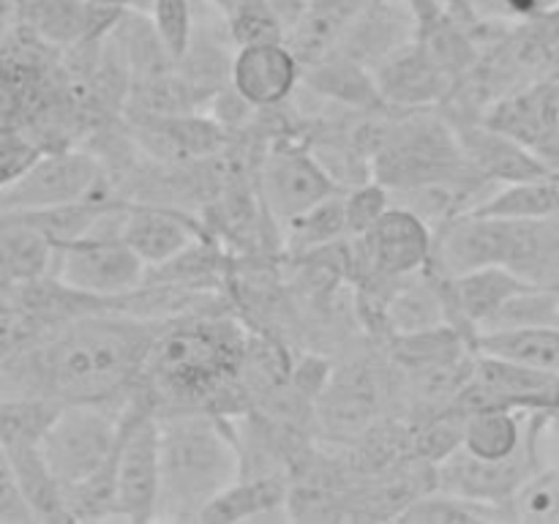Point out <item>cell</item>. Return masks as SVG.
<instances>
[{
    "label": "cell",
    "instance_id": "1",
    "mask_svg": "<svg viewBox=\"0 0 559 524\" xmlns=\"http://www.w3.org/2000/svg\"><path fill=\"white\" fill-rule=\"evenodd\" d=\"M162 325L120 311L66 322L0 358V396L60 407L123 402L140 385Z\"/></svg>",
    "mask_w": 559,
    "mask_h": 524
},
{
    "label": "cell",
    "instance_id": "2",
    "mask_svg": "<svg viewBox=\"0 0 559 524\" xmlns=\"http://www.w3.org/2000/svg\"><path fill=\"white\" fill-rule=\"evenodd\" d=\"M246 338L238 322L213 314H183L164 320L142 385L167 409H205V413L238 415L243 404Z\"/></svg>",
    "mask_w": 559,
    "mask_h": 524
},
{
    "label": "cell",
    "instance_id": "3",
    "mask_svg": "<svg viewBox=\"0 0 559 524\" xmlns=\"http://www.w3.org/2000/svg\"><path fill=\"white\" fill-rule=\"evenodd\" d=\"M162 500L158 519L197 522L202 508L243 475V456L224 415L205 409L158 413Z\"/></svg>",
    "mask_w": 559,
    "mask_h": 524
},
{
    "label": "cell",
    "instance_id": "4",
    "mask_svg": "<svg viewBox=\"0 0 559 524\" xmlns=\"http://www.w3.org/2000/svg\"><path fill=\"white\" fill-rule=\"evenodd\" d=\"M404 115L380 123L371 151V178L388 191L431 183L497 186L480 178L464 156L456 126L429 109H402Z\"/></svg>",
    "mask_w": 559,
    "mask_h": 524
},
{
    "label": "cell",
    "instance_id": "5",
    "mask_svg": "<svg viewBox=\"0 0 559 524\" xmlns=\"http://www.w3.org/2000/svg\"><path fill=\"white\" fill-rule=\"evenodd\" d=\"M435 257V227L402 205L364 235L347 238V271L369 284V295L385 300L404 278L426 271Z\"/></svg>",
    "mask_w": 559,
    "mask_h": 524
},
{
    "label": "cell",
    "instance_id": "6",
    "mask_svg": "<svg viewBox=\"0 0 559 524\" xmlns=\"http://www.w3.org/2000/svg\"><path fill=\"white\" fill-rule=\"evenodd\" d=\"M162 500V456H158V409L147 388L131 391L120 424L115 453V519L151 522Z\"/></svg>",
    "mask_w": 559,
    "mask_h": 524
},
{
    "label": "cell",
    "instance_id": "7",
    "mask_svg": "<svg viewBox=\"0 0 559 524\" xmlns=\"http://www.w3.org/2000/svg\"><path fill=\"white\" fill-rule=\"evenodd\" d=\"M104 213L85 235L60 246L55 276L69 287L82 289L96 298H123L147 282L151 267L120 235V218L126 205Z\"/></svg>",
    "mask_w": 559,
    "mask_h": 524
},
{
    "label": "cell",
    "instance_id": "8",
    "mask_svg": "<svg viewBox=\"0 0 559 524\" xmlns=\"http://www.w3.org/2000/svg\"><path fill=\"white\" fill-rule=\"evenodd\" d=\"M107 186L96 153L80 147L47 151L22 178L0 189V213H25L85 200Z\"/></svg>",
    "mask_w": 559,
    "mask_h": 524
},
{
    "label": "cell",
    "instance_id": "9",
    "mask_svg": "<svg viewBox=\"0 0 559 524\" xmlns=\"http://www.w3.org/2000/svg\"><path fill=\"white\" fill-rule=\"evenodd\" d=\"M344 191L328 175L314 151L293 136H276L260 162V202L276 222L287 224L328 196Z\"/></svg>",
    "mask_w": 559,
    "mask_h": 524
},
{
    "label": "cell",
    "instance_id": "10",
    "mask_svg": "<svg viewBox=\"0 0 559 524\" xmlns=\"http://www.w3.org/2000/svg\"><path fill=\"white\" fill-rule=\"evenodd\" d=\"M540 420V409H538ZM538 420L530 424V440L516 456L489 462L459 448L442 464H437V486L469 500L489 502V505L511 508L513 497L524 484L538 473Z\"/></svg>",
    "mask_w": 559,
    "mask_h": 524
},
{
    "label": "cell",
    "instance_id": "11",
    "mask_svg": "<svg viewBox=\"0 0 559 524\" xmlns=\"http://www.w3.org/2000/svg\"><path fill=\"white\" fill-rule=\"evenodd\" d=\"M129 126L136 145L169 167L218 156L229 145V131L216 118L194 112L164 115L129 109Z\"/></svg>",
    "mask_w": 559,
    "mask_h": 524
},
{
    "label": "cell",
    "instance_id": "12",
    "mask_svg": "<svg viewBox=\"0 0 559 524\" xmlns=\"http://www.w3.org/2000/svg\"><path fill=\"white\" fill-rule=\"evenodd\" d=\"M304 80V63L287 41L238 47L229 69V85L254 109H276L293 98Z\"/></svg>",
    "mask_w": 559,
    "mask_h": 524
},
{
    "label": "cell",
    "instance_id": "13",
    "mask_svg": "<svg viewBox=\"0 0 559 524\" xmlns=\"http://www.w3.org/2000/svg\"><path fill=\"white\" fill-rule=\"evenodd\" d=\"M120 235L147 267H162L202 238H211L202 222L162 202H129L120 218Z\"/></svg>",
    "mask_w": 559,
    "mask_h": 524
},
{
    "label": "cell",
    "instance_id": "14",
    "mask_svg": "<svg viewBox=\"0 0 559 524\" xmlns=\"http://www.w3.org/2000/svg\"><path fill=\"white\" fill-rule=\"evenodd\" d=\"M377 85L391 109H429L445 102L456 76L415 38L374 69Z\"/></svg>",
    "mask_w": 559,
    "mask_h": 524
},
{
    "label": "cell",
    "instance_id": "15",
    "mask_svg": "<svg viewBox=\"0 0 559 524\" xmlns=\"http://www.w3.org/2000/svg\"><path fill=\"white\" fill-rule=\"evenodd\" d=\"M382 404H385V382H382L380 369L360 360L328 377L317 398V413H320L322 429L344 437L371 429Z\"/></svg>",
    "mask_w": 559,
    "mask_h": 524
},
{
    "label": "cell",
    "instance_id": "16",
    "mask_svg": "<svg viewBox=\"0 0 559 524\" xmlns=\"http://www.w3.org/2000/svg\"><path fill=\"white\" fill-rule=\"evenodd\" d=\"M456 134L464 147V156L475 172L489 183H519V180L549 178L544 158L519 142L516 136L484 123V120H459Z\"/></svg>",
    "mask_w": 559,
    "mask_h": 524
},
{
    "label": "cell",
    "instance_id": "17",
    "mask_svg": "<svg viewBox=\"0 0 559 524\" xmlns=\"http://www.w3.org/2000/svg\"><path fill=\"white\" fill-rule=\"evenodd\" d=\"M415 33H418V27H415V14L409 3L399 5L396 0H371L349 22L333 49L349 55L369 69H377L393 52L415 41Z\"/></svg>",
    "mask_w": 559,
    "mask_h": 524
},
{
    "label": "cell",
    "instance_id": "18",
    "mask_svg": "<svg viewBox=\"0 0 559 524\" xmlns=\"http://www.w3.org/2000/svg\"><path fill=\"white\" fill-rule=\"evenodd\" d=\"M304 85L325 102L338 104L349 112L374 115L391 109L377 85L374 69L358 63L338 49H331L320 60L304 66Z\"/></svg>",
    "mask_w": 559,
    "mask_h": 524
},
{
    "label": "cell",
    "instance_id": "19",
    "mask_svg": "<svg viewBox=\"0 0 559 524\" xmlns=\"http://www.w3.org/2000/svg\"><path fill=\"white\" fill-rule=\"evenodd\" d=\"M484 123L516 136L535 153L559 140V82H538L500 98L484 115Z\"/></svg>",
    "mask_w": 559,
    "mask_h": 524
},
{
    "label": "cell",
    "instance_id": "20",
    "mask_svg": "<svg viewBox=\"0 0 559 524\" xmlns=\"http://www.w3.org/2000/svg\"><path fill=\"white\" fill-rule=\"evenodd\" d=\"M58 243L22 213H0V289L55 276Z\"/></svg>",
    "mask_w": 559,
    "mask_h": 524
},
{
    "label": "cell",
    "instance_id": "21",
    "mask_svg": "<svg viewBox=\"0 0 559 524\" xmlns=\"http://www.w3.org/2000/svg\"><path fill=\"white\" fill-rule=\"evenodd\" d=\"M502 267L533 287H559V216L508 218Z\"/></svg>",
    "mask_w": 559,
    "mask_h": 524
},
{
    "label": "cell",
    "instance_id": "22",
    "mask_svg": "<svg viewBox=\"0 0 559 524\" xmlns=\"http://www.w3.org/2000/svg\"><path fill=\"white\" fill-rule=\"evenodd\" d=\"M287 495L289 484L282 475H240L233 486H227L202 508L197 522L229 524L282 516V508H287Z\"/></svg>",
    "mask_w": 559,
    "mask_h": 524
},
{
    "label": "cell",
    "instance_id": "23",
    "mask_svg": "<svg viewBox=\"0 0 559 524\" xmlns=\"http://www.w3.org/2000/svg\"><path fill=\"white\" fill-rule=\"evenodd\" d=\"M16 25L27 27L33 36L49 47L66 49L91 44L93 0H11Z\"/></svg>",
    "mask_w": 559,
    "mask_h": 524
},
{
    "label": "cell",
    "instance_id": "24",
    "mask_svg": "<svg viewBox=\"0 0 559 524\" xmlns=\"http://www.w3.org/2000/svg\"><path fill=\"white\" fill-rule=\"evenodd\" d=\"M475 353L511 360V364L559 377V325L478 331V336H475Z\"/></svg>",
    "mask_w": 559,
    "mask_h": 524
},
{
    "label": "cell",
    "instance_id": "25",
    "mask_svg": "<svg viewBox=\"0 0 559 524\" xmlns=\"http://www.w3.org/2000/svg\"><path fill=\"white\" fill-rule=\"evenodd\" d=\"M530 426H524L522 409L489 404L464 415L462 448L478 458L500 462L511 458L527 445Z\"/></svg>",
    "mask_w": 559,
    "mask_h": 524
},
{
    "label": "cell",
    "instance_id": "26",
    "mask_svg": "<svg viewBox=\"0 0 559 524\" xmlns=\"http://www.w3.org/2000/svg\"><path fill=\"white\" fill-rule=\"evenodd\" d=\"M371 0H311L309 11L287 33V44L304 66L314 63L322 55L331 52L349 22L369 5Z\"/></svg>",
    "mask_w": 559,
    "mask_h": 524
},
{
    "label": "cell",
    "instance_id": "27",
    "mask_svg": "<svg viewBox=\"0 0 559 524\" xmlns=\"http://www.w3.org/2000/svg\"><path fill=\"white\" fill-rule=\"evenodd\" d=\"M467 213L491 218H549L559 216V183L551 178L519 180V183H500Z\"/></svg>",
    "mask_w": 559,
    "mask_h": 524
},
{
    "label": "cell",
    "instance_id": "28",
    "mask_svg": "<svg viewBox=\"0 0 559 524\" xmlns=\"http://www.w3.org/2000/svg\"><path fill=\"white\" fill-rule=\"evenodd\" d=\"M344 238H349L347 216H344V191L328 196L320 205L309 207L284 224V240H287L289 254L295 257H306Z\"/></svg>",
    "mask_w": 559,
    "mask_h": 524
},
{
    "label": "cell",
    "instance_id": "29",
    "mask_svg": "<svg viewBox=\"0 0 559 524\" xmlns=\"http://www.w3.org/2000/svg\"><path fill=\"white\" fill-rule=\"evenodd\" d=\"M513 516L511 508L489 505V502L469 500V497L453 495L445 489H431L409 502L407 511L399 522H424V524H464V522H497V519Z\"/></svg>",
    "mask_w": 559,
    "mask_h": 524
},
{
    "label": "cell",
    "instance_id": "30",
    "mask_svg": "<svg viewBox=\"0 0 559 524\" xmlns=\"http://www.w3.org/2000/svg\"><path fill=\"white\" fill-rule=\"evenodd\" d=\"M224 27L235 49L265 41H287V31L273 11L271 0H233L224 11Z\"/></svg>",
    "mask_w": 559,
    "mask_h": 524
},
{
    "label": "cell",
    "instance_id": "31",
    "mask_svg": "<svg viewBox=\"0 0 559 524\" xmlns=\"http://www.w3.org/2000/svg\"><path fill=\"white\" fill-rule=\"evenodd\" d=\"M527 325H559V287H524L480 331Z\"/></svg>",
    "mask_w": 559,
    "mask_h": 524
},
{
    "label": "cell",
    "instance_id": "32",
    "mask_svg": "<svg viewBox=\"0 0 559 524\" xmlns=\"http://www.w3.org/2000/svg\"><path fill=\"white\" fill-rule=\"evenodd\" d=\"M147 14H151L167 52L175 60L183 58L197 31V16L194 9H191V0H151Z\"/></svg>",
    "mask_w": 559,
    "mask_h": 524
},
{
    "label": "cell",
    "instance_id": "33",
    "mask_svg": "<svg viewBox=\"0 0 559 524\" xmlns=\"http://www.w3.org/2000/svg\"><path fill=\"white\" fill-rule=\"evenodd\" d=\"M391 191L380 180H366V183L344 189V216H347V235H364L380 222L391 207Z\"/></svg>",
    "mask_w": 559,
    "mask_h": 524
},
{
    "label": "cell",
    "instance_id": "34",
    "mask_svg": "<svg viewBox=\"0 0 559 524\" xmlns=\"http://www.w3.org/2000/svg\"><path fill=\"white\" fill-rule=\"evenodd\" d=\"M511 513L530 522H549L559 519V469H538L513 497Z\"/></svg>",
    "mask_w": 559,
    "mask_h": 524
},
{
    "label": "cell",
    "instance_id": "35",
    "mask_svg": "<svg viewBox=\"0 0 559 524\" xmlns=\"http://www.w3.org/2000/svg\"><path fill=\"white\" fill-rule=\"evenodd\" d=\"M44 153L47 151L27 131L14 129V126H0V189L22 178Z\"/></svg>",
    "mask_w": 559,
    "mask_h": 524
},
{
    "label": "cell",
    "instance_id": "36",
    "mask_svg": "<svg viewBox=\"0 0 559 524\" xmlns=\"http://www.w3.org/2000/svg\"><path fill=\"white\" fill-rule=\"evenodd\" d=\"M20 522H36V516H33L25 495H22L20 478H16L9 453L0 445V524Z\"/></svg>",
    "mask_w": 559,
    "mask_h": 524
},
{
    "label": "cell",
    "instance_id": "37",
    "mask_svg": "<svg viewBox=\"0 0 559 524\" xmlns=\"http://www.w3.org/2000/svg\"><path fill=\"white\" fill-rule=\"evenodd\" d=\"M273 11H276V16L282 20L284 31H293L295 25H300V20L306 16V11H309L311 0H271Z\"/></svg>",
    "mask_w": 559,
    "mask_h": 524
},
{
    "label": "cell",
    "instance_id": "38",
    "mask_svg": "<svg viewBox=\"0 0 559 524\" xmlns=\"http://www.w3.org/2000/svg\"><path fill=\"white\" fill-rule=\"evenodd\" d=\"M538 156L544 158V164L549 167V178L559 183V140L551 142V145H546L544 151H538Z\"/></svg>",
    "mask_w": 559,
    "mask_h": 524
},
{
    "label": "cell",
    "instance_id": "39",
    "mask_svg": "<svg viewBox=\"0 0 559 524\" xmlns=\"http://www.w3.org/2000/svg\"><path fill=\"white\" fill-rule=\"evenodd\" d=\"M14 3L11 0H0V44L5 41V36L11 33L14 27Z\"/></svg>",
    "mask_w": 559,
    "mask_h": 524
},
{
    "label": "cell",
    "instance_id": "40",
    "mask_svg": "<svg viewBox=\"0 0 559 524\" xmlns=\"http://www.w3.org/2000/svg\"><path fill=\"white\" fill-rule=\"evenodd\" d=\"M469 9L480 11V14H489V16H506V11H502V3L506 0H467Z\"/></svg>",
    "mask_w": 559,
    "mask_h": 524
},
{
    "label": "cell",
    "instance_id": "41",
    "mask_svg": "<svg viewBox=\"0 0 559 524\" xmlns=\"http://www.w3.org/2000/svg\"><path fill=\"white\" fill-rule=\"evenodd\" d=\"M202 3L213 5V9H216V11H222V14H224V11L229 9V3H233V0H202Z\"/></svg>",
    "mask_w": 559,
    "mask_h": 524
}]
</instances>
